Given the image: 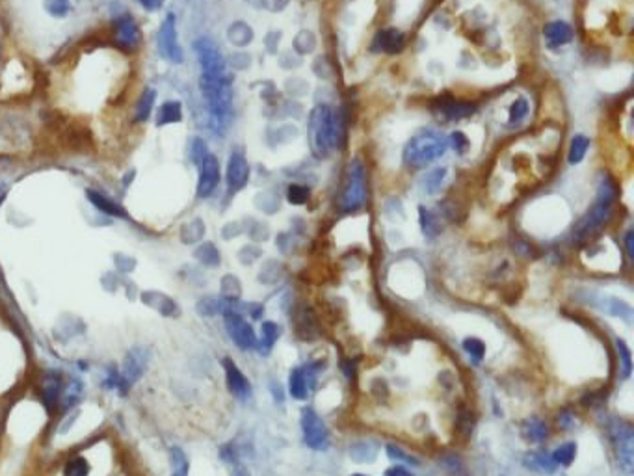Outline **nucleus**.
<instances>
[{
	"label": "nucleus",
	"instance_id": "9d476101",
	"mask_svg": "<svg viewBox=\"0 0 634 476\" xmlns=\"http://www.w3.org/2000/svg\"><path fill=\"white\" fill-rule=\"evenodd\" d=\"M302 430H303V439L307 443V446L314 448V450H322L327 446V430L326 424L322 422V419L314 413L311 408H305L302 411Z\"/></svg>",
	"mask_w": 634,
	"mask_h": 476
},
{
	"label": "nucleus",
	"instance_id": "b1692460",
	"mask_svg": "<svg viewBox=\"0 0 634 476\" xmlns=\"http://www.w3.org/2000/svg\"><path fill=\"white\" fill-rule=\"evenodd\" d=\"M281 335V330H279L278 324H273V322H265L262 327H260V352H270L272 346L276 344V341Z\"/></svg>",
	"mask_w": 634,
	"mask_h": 476
},
{
	"label": "nucleus",
	"instance_id": "f704fd0d",
	"mask_svg": "<svg viewBox=\"0 0 634 476\" xmlns=\"http://www.w3.org/2000/svg\"><path fill=\"white\" fill-rule=\"evenodd\" d=\"M198 259L206 266H216L220 263V255H218V249L212 244H203L198 249Z\"/></svg>",
	"mask_w": 634,
	"mask_h": 476
},
{
	"label": "nucleus",
	"instance_id": "c03bdc74",
	"mask_svg": "<svg viewBox=\"0 0 634 476\" xmlns=\"http://www.w3.org/2000/svg\"><path fill=\"white\" fill-rule=\"evenodd\" d=\"M633 238H634V233H633V231H628L627 235H625V244H627V251H628V257H634V246H633Z\"/></svg>",
	"mask_w": 634,
	"mask_h": 476
},
{
	"label": "nucleus",
	"instance_id": "423d86ee",
	"mask_svg": "<svg viewBox=\"0 0 634 476\" xmlns=\"http://www.w3.org/2000/svg\"><path fill=\"white\" fill-rule=\"evenodd\" d=\"M193 50H195V55H198L201 71H203L201 77H224L225 60L224 56H222V53H220V48L214 45L212 39H209V37H200L198 41L193 43Z\"/></svg>",
	"mask_w": 634,
	"mask_h": 476
},
{
	"label": "nucleus",
	"instance_id": "72a5a7b5",
	"mask_svg": "<svg viewBox=\"0 0 634 476\" xmlns=\"http://www.w3.org/2000/svg\"><path fill=\"white\" fill-rule=\"evenodd\" d=\"M526 114H528V101H526L525 97L515 99L514 104L510 106V123H512V125H514V123H519L521 120H525Z\"/></svg>",
	"mask_w": 634,
	"mask_h": 476
},
{
	"label": "nucleus",
	"instance_id": "e433bc0d",
	"mask_svg": "<svg viewBox=\"0 0 634 476\" xmlns=\"http://www.w3.org/2000/svg\"><path fill=\"white\" fill-rule=\"evenodd\" d=\"M45 10L52 17H66L69 12V0H45Z\"/></svg>",
	"mask_w": 634,
	"mask_h": 476
},
{
	"label": "nucleus",
	"instance_id": "a878e982",
	"mask_svg": "<svg viewBox=\"0 0 634 476\" xmlns=\"http://www.w3.org/2000/svg\"><path fill=\"white\" fill-rule=\"evenodd\" d=\"M155 97H157V91L155 90H145L144 93H142L138 104H136V112H134V117H136V120L145 121L151 115Z\"/></svg>",
	"mask_w": 634,
	"mask_h": 476
},
{
	"label": "nucleus",
	"instance_id": "6e6552de",
	"mask_svg": "<svg viewBox=\"0 0 634 476\" xmlns=\"http://www.w3.org/2000/svg\"><path fill=\"white\" fill-rule=\"evenodd\" d=\"M158 50L162 58L169 60L171 64H182L184 56H182V48L177 39V23L175 15L168 13V17L164 19L160 32H158Z\"/></svg>",
	"mask_w": 634,
	"mask_h": 476
},
{
	"label": "nucleus",
	"instance_id": "393cba45",
	"mask_svg": "<svg viewBox=\"0 0 634 476\" xmlns=\"http://www.w3.org/2000/svg\"><path fill=\"white\" fill-rule=\"evenodd\" d=\"M526 465H528V467H530V469H536V470H539V473H555V469H556V464H555V459H553V456H549V454H544V453H536V454H530V456H526Z\"/></svg>",
	"mask_w": 634,
	"mask_h": 476
},
{
	"label": "nucleus",
	"instance_id": "7c9ffc66",
	"mask_svg": "<svg viewBox=\"0 0 634 476\" xmlns=\"http://www.w3.org/2000/svg\"><path fill=\"white\" fill-rule=\"evenodd\" d=\"M525 435L532 441H541L547 437V426L539 419H530L525 422Z\"/></svg>",
	"mask_w": 634,
	"mask_h": 476
},
{
	"label": "nucleus",
	"instance_id": "bb28decb",
	"mask_svg": "<svg viewBox=\"0 0 634 476\" xmlns=\"http://www.w3.org/2000/svg\"><path fill=\"white\" fill-rule=\"evenodd\" d=\"M474 112V106L465 103H447L441 104V114L447 117V121L461 120L465 115H471Z\"/></svg>",
	"mask_w": 634,
	"mask_h": 476
},
{
	"label": "nucleus",
	"instance_id": "f257e3e1",
	"mask_svg": "<svg viewBox=\"0 0 634 476\" xmlns=\"http://www.w3.org/2000/svg\"><path fill=\"white\" fill-rule=\"evenodd\" d=\"M309 136L316 157H327L329 153L338 149L345 136V128L337 110L327 104H318L309 120Z\"/></svg>",
	"mask_w": 634,
	"mask_h": 476
},
{
	"label": "nucleus",
	"instance_id": "4be33fe9",
	"mask_svg": "<svg viewBox=\"0 0 634 476\" xmlns=\"http://www.w3.org/2000/svg\"><path fill=\"white\" fill-rule=\"evenodd\" d=\"M227 39L233 45H236V47H246L253 39V30L246 23L231 24L229 32H227Z\"/></svg>",
	"mask_w": 634,
	"mask_h": 476
},
{
	"label": "nucleus",
	"instance_id": "c9c22d12",
	"mask_svg": "<svg viewBox=\"0 0 634 476\" xmlns=\"http://www.w3.org/2000/svg\"><path fill=\"white\" fill-rule=\"evenodd\" d=\"M287 198L292 205H303L309 199V190L302 184H290L287 190Z\"/></svg>",
	"mask_w": 634,
	"mask_h": 476
},
{
	"label": "nucleus",
	"instance_id": "58836bf2",
	"mask_svg": "<svg viewBox=\"0 0 634 476\" xmlns=\"http://www.w3.org/2000/svg\"><path fill=\"white\" fill-rule=\"evenodd\" d=\"M448 144L452 145L454 151H458L459 155H461V153H465L467 149H469V138H467L463 133H459V131H456V133L450 134Z\"/></svg>",
	"mask_w": 634,
	"mask_h": 476
},
{
	"label": "nucleus",
	"instance_id": "5701e85b",
	"mask_svg": "<svg viewBox=\"0 0 634 476\" xmlns=\"http://www.w3.org/2000/svg\"><path fill=\"white\" fill-rule=\"evenodd\" d=\"M588 149H590V138L584 136V134H577V136L571 140V145H569V164H573L575 166V164L582 162L584 157H586Z\"/></svg>",
	"mask_w": 634,
	"mask_h": 476
},
{
	"label": "nucleus",
	"instance_id": "c85d7f7f",
	"mask_svg": "<svg viewBox=\"0 0 634 476\" xmlns=\"http://www.w3.org/2000/svg\"><path fill=\"white\" fill-rule=\"evenodd\" d=\"M169 456H171V467H173V475L171 476H188L190 464H188L186 454L182 453L179 446H173L169 450Z\"/></svg>",
	"mask_w": 634,
	"mask_h": 476
},
{
	"label": "nucleus",
	"instance_id": "7ed1b4c3",
	"mask_svg": "<svg viewBox=\"0 0 634 476\" xmlns=\"http://www.w3.org/2000/svg\"><path fill=\"white\" fill-rule=\"evenodd\" d=\"M448 140L437 133H421L405 144L404 162L413 168H424L447 153Z\"/></svg>",
	"mask_w": 634,
	"mask_h": 476
},
{
	"label": "nucleus",
	"instance_id": "f03ea898",
	"mask_svg": "<svg viewBox=\"0 0 634 476\" xmlns=\"http://www.w3.org/2000/svg\"><path fill=\"white\" fill-rule=\"evenodd\" d=\"M201 93L205 97L209 110L212 115L214 128H224L231 117V103H233V90H231L229 77H201Z\"/></svg>",
	"mask_w": 634,
	"mask_h": 476
},
{
	"label": "nucleus",
	"instance_id": "a19ab883",
	"mask_svg": "<svg viewBox=\"0 0 634 476\" xmlns=\"http://www.w3.org/2000/svg\"><path fill=\"white\" fill-rule=\"evenodd\" d=\"M387 454H389V458L396 459V461H405V464H417V461H415V458H411V456H407L405 453H402L398 446L389 445V446H387Z\"/></svg>",
	"mask_w": 634,
	"mask_h": 476
},
{
	"label": "nucleus",
	"instance_id": "a18cd8bd",
	"mask_svg": "<svg viewBox=\"0 0 634 476\" xmlns=\"http://www.w3.org/2000/svg\"><path fill=\"white\" fill-rule=\"evenodd\" d=\"M4 196H6V188L0 184V203H2V199H4Z\"/></svg>",
	"mask_w": 634,
	"mask_h": 476
},
{
	"label": "nucleus",
	"instance_id": "f8f14e48",
	"mask_svg": "<svg viewBox=\"0 0 634 476\" xmlns=\"http://www.w3.org/2000/svg\"><path fill=\"white\" fill-rule=\"evenodd\" d=\"M249 166L246 157L240 151H235L227 162V188L231 193L238 192L248 184Z\"/></svg>",
	"mask_w": 634,
	"mask_h": 476
},
{
	"label": "nucleus",
	"instance_id": "2f4dec72",
	"mask_svg": "<svg viewBox=\"0 0 634 476\" xmlns=\"http://www.w3.org/2000/svg\"><path fill=\"white\" fill-rule=\"evenodd\" d=\"M88 473H90V465L80 456L69 459L66 464V469H64L66 476H88Z\"/></svg>",
	"mask_w": 634,
	"mask_h": 476
},
{
	"label": "nucleus",
	"instance_id": "cd10ccee",
	"mask_svg": "<svg viewBox=\"0 0 634 476\" xmlns=\"http://www.w3.org/2000/svg\"><path fill=\"white\" fill-rule=\"evenodd\" d=\"M445 177H447V168H435L434 171H430V173L424 177L423 188L428 193H437L441 190L443 182H445Z\"/></svg>",
	"mask_w": 634,
	"mask_h": 476
},
{
	"label": "nucleus",
	"instance_id": "6ab92c4d",
	"mask_svg": "<svg viewBox=\"0 0 634 476\" xmlns=\"http://www.w3.org/2000/svg\"><path fill=\"white\" fill-rule=\"evenodd\" d=\"M419 220H421V229H423L424 236L435 238V236L441 233V222H439V218L435 216L432 211H428V209H424V207L419 209Z\"/></svg>",
	"mask_w": 634,
	"mask_h": 476
},
{
	"label": "nucleus",
	"instance_id": "4468645a",
	"mask_svg": "<svg viewBox=\"0 0 634 476\" xmlns=\"http://www.w3.org/2000/svg\"><path fill=\"white\" fill-rule=\"evenodd\" d=\"M224 368H225V378H227V387H229V391L238 398H246L249 397V381L246 380V376L242 374V370L236 367L235 363L231 361V359H225L224 361Z\"/></svg>",
	"mask_w": 634,
	"mask_h": 476
},
{
	"label": "nucleus",
	"instance_id": "2eb2a0df",
	"mask_svg": "<svg viewBox=\"0 0 634 476\" xmlns=\"http://www.w3.org/2000/svg\"><path fill=\"white\" fill-rule=\"evenodd\" d=\"M545 41L549 45V48H558L562 45H568L573 39V30L568 23L564 21H553V23L545 24L544 30Z\"/></svg>",
	"mask_w": 634,
	"mask_h": 476
},
{
	"label": "nucleus",
	"instance_id": "79ce46f5",
	"mask_svg": "<svg viewBox=\"0 0 634 476\" xmlns=\"http://www.w3.org/2000/svg\"><path fill=\"white\" fill-rule=\"evenodd\" d=\"M138 4L144 8L145 12H157L164 4V0H138Z\"/></svg>",
	"mask_w": 634,
	"mask_h": 476
},
{
	"label": "nucleus",
	"instance_id": "37998d69",
	"mask_svg": "<svg viewBox=\"0 0 634 476\" xmlns=\"http://www.w3.org/2000/svg\"><path fill=\"white\" fill-rule=\"evenodd\" d=\"M385 476H413L410 470H405L404 467H398V465H394L391 469L385 470Z\"/></svg>",
	"mask_w": 634,
	"mask_h": 476
},
{
	"label": "nucleus",
	"instance_id": "9b49d317",
	"mask_svg": "<svg viewBox=\"0 0 634 476\" xmlns=\"http://www.w3.org/2000/svg\"><path fill=\"white\" fill-rule=\"evenodd\" d=\"M220 182V162L214 155H206L200 164V182H198V196L209 198L216 190Z\"/></svg>",
	"mask_w": 634,
	"mask_h": 476
},
{
	"label": "nucleus",
	"instance_id": "39448f33",
	"mask_svg": "<svg viewBox=\"0 0 634 476\" xmlns=\"http://www.w3.org/2000/svg\"><path fill=\"white\" fill-rule=\"evenodd\" d=\"M367 199V187H365V168L359 160H354L348 169V182L340 205L345 211H356L365 205Z\"/></svg>",
	"mask_w": 634,
	"mask_h": 476
},
{
	"label": "nucleus",
	"instance_id": "0eeeda50",
	"mask_svg": "<svg viewBox=\"0 0 634 476\" xmlns=\"http://www.w3.org/2000/svg\"><path fill=\"white\" fill-rule=\"evenodd\" d=\"M612 437L616 441L617 459H619V467H622L627 475L633 473L634 467V434L633 428L627 422L614 421L611 426Z\"/></svg>",
	"mask_w": 634,
	"mask_h": 476
},
{
	"label": "nucleus",
	"instance_id": "a211bd4d",
	"mask_svg": "<svg viewBox=\"0 0 634 476\" xmlns=\"http://www.w3.org/2000/svg\"><path fill=\"white\" fill-rule=\"evenodd\" d=\"M182 120V106L179 101H168L158 110L157 125H169V123H179Z\"/></svg>",
	"mask_w": 634,
	"mask_h": 476
},
{
	"label": "nucleus",
	"instance_id": "473e14b6",
	"mask_svg": "<svg viewBox=\"0 0 634 476\" xmlns=\"http://www.w3.org/2000/svg\"><path fill=\"white\" fill-rule=\"evenodd\" d=\"M617 354H619V361H622V378H628V374L633 370V359H631V350L627 348V344L617 339L616 341Z\"/></svg>",
	"mask_w": 634,
	"mask_h": 476
},
{
	"label": "nucleus",
	"instance_id": "20e7f679",
	"mask_svg": "<svg viewBox=\"0 0 634 476\" xmlns=\"http://www.w3.org/2000/svg\"><path fill=\"white\" fill-rule=\"evenodd\" d=\"M614 199H616V187H614V182L611 179H601L599 181V188H597V201H595V205L593 209L586 214V218L579 223V227H577V240H586L588 236L595 235L601 227L606 222V218L611 214V207L614 203Z\"/></svg>",
	"mask_w": 634,
	"mask_h": 476
},
{
	"label": "nucleus",
	"instance_id": "4c0bfd02",
	"mask_svg": "<svg viewBox=\"0 0 634 476\" xmlns=\"http://www.w3.org/2000/svg\"><path fill=\"white\" fill-rule=\"evenodd\" d=\"M463 348L469 356L474 359V361H480L486 354V346L480 339H465V343H463Z\"/></svg>",
	"mask_w": 634,
	"mask_h": 476
},
{
	"label": "nucleus",
	"instance_id": "aec40b11",
	"mask_svg": "<svg viewBox=\"0 0 634 476\" xmlns=\"http://www.w3.org/2000/svg\"><path fill=\"white\" fill-rule=\"evenodd\" d=\"M289 389L290 394L298 400H305L309 397V385H307V378H305V374H303V368H294L292 374H290L289 378Z\"/></svg>",
	"mask_w": 634,
	"mask_h": 476
},
{
	"label": "nucleus",
	"instance_id": "c756f323",
	"mask_svg": "<svg viewBox=\"0 0 634 476\" xmlns=\"http://www.w3.org/2000/svg\"><path fill=\"white\" fill-rule=\"evenodd\" d=\"M575 454H577V445L575 443H566V445L558 446L553 454V459H555L556 465H571V461L575 459Z\"/></svg>",
	"mask_w": 634,
	"mask_h": 476
},
{
	"label": "nucleus",
	"instance_id": "ea45409f",
	"mask_svg": "<svg viewBox=\"0 0 634 476\" xmlns=\"http://www.w3.org/2000/svg\"><path fill=\"white\" fill-rule=\"evenodd\" d=\"M206 155H209V151H206L205 142H203L201 138L193 140V145H192V160H193V162L200 166V164L203 162V158H205Z\"/></svg>",
	"mask_w": 634,
	"mask_h": 476
},
{
	"label": "nucleus",
	"instance_id": "ddd939ff",
	"mask_svg": "<svg viewBox=\"0 0 634 476\" xmlns=\"http://www.w3.org/2000/svg\"><path fill=\"white\" fill-rule=\"evenodd\" d=\"M147 363H149V350L144 348V346H136L128 352L125 361H123V372H121V376L127 380L128 385L144 376Z\"/></svg>",
	"mask_w": 634,
	"mask_h": 476
},
{
	"label": "nucleus",
	"instance_id": "1a4fd4ad",
	"mask_svg": "<svg viewBox=\"0 0 634 476\" xmlns=\"http://www.w3.org/2000/svg\"><path fill=\"white\" fill-rule=\"evenodd\" d=\"M225 330L229 333V337L235 341V344L240 350H253L257 346V337H255L253 327L242 318L240 314L235 311L225 313Z\"/></svg>",
	"mask_w": 634,
	"mask_h": 476
},
{
	"label": "nucleus",
	"instance_id": "49530a36",
	"mask_svg": "<svg viewBox=\"0 0 634 476\" xmlns=\"http://www.w3.org/2000/svg\"><path fill=\"white\" fill-rule=\"evenodd\" d=\"M354 476H365V475H354Z\"/></svg>",
	"mask_w": 634,
	"mask_h": 476
},
{
	"label": "nucleus",
	"instance_id": "f3484780",
	"mask_svg": "<svg viewBox=\"0 0 634 476\" xmlns=\"http://www.w3.org/2000/svg\"><path fill=\"white\" fill-rule=\"evenodd\" d=\"M404 43L405 37L402 32L396 30V28H387V30L380 32L376 36L374 45H378V48L383 50V53H391L393 55V53H398L400 48L404 47Z\"/></svg>",
	"mask_w": 634,
	"mask_h": 476
},
{
	"label": "nucleus",
	"instance_id": "dca6fc26",
	"mask_svg": "<svg viewBox=\"0 0 634 476\" xmlns=\"http://www.w3.org/2000/svg\"><path fill=\"white\" fill-rule=\"evenodd\" d=\"M115 41L123 45V47H136L140 41V28L138 24L134 23L133 17L125 15L123 19L117 21L115 26Z\"/></svg>",
	"mask_w": 634,
	"mask_h": 476
},
{
	"label": "nucleus",
	"instance_id": "412c9836",
	"mask_svg": "<svg viewBox=\"0 0 634 476\" xmlns=\"http://www.w3.org/2000/svg\"><path fill=\"white\" fill-rule=\"evenodd\" d=\"M88 199H90L91 203L99 209L101 212H106L110 216H117V218H125V211L121 209L119 205H115L114 201H110L104 196H101L99 192H93V190H88Z\"/></svg>",
	"mask_w": 634,
	"mask_h": 476
}]
</instances>
